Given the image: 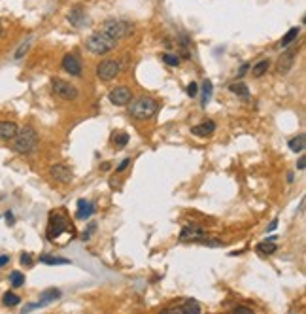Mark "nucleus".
<instances>
[{
	"mask_svg": "<svg viewBox=\"0 0 306 314\" xmlns=\"http://www.w3.org/2000/svg\"><path fill=\"white\" fill-rule=\"evenodd\" d=\"M255 250H257V254H261V256H272V254L278 250V246L274 241H265V243L257 244Z\"/></svg>",
	"mask_w": 306,
	"mask_h": 314,
	"instance_id": "20",
	"label": "nucleus"
},
{
	"mask_svg": "<svg viewBox=\"0 0 306 314\" xmlns=\"http://www.w3.org/2000/svg\"><path fill=\"white\" fill-rule=\"evenodd\" d=\"M214 131H216V123H214V121H204L201 125L191 127V133H193L195 136H210Z\"/></svg>",
	"mask_w": 306,
	"mask_h": 314,
	"instance_id": "18",
	"label": "nucleus"
},
{
	"mask_svg": "<svg viewBox=\"0 0 306 314\" xmlns=\"http://www.w3.org/2000/svg\"><path fill=\"white\" fill-rule=\"evenodd\" d=\"M57 299H61V290H57V288H47V290H44V292L40 293V301L34 303V305H36V309H38V307L51 305V303H55Z\"/></svg>",
	"mask_w": 306,
	"mask_h": 314,
	"instance_id": "15",
	"label": "nucleus"
},
{
	"mask_svg": "<svg viewBox=\"0 0 306 314\" xmlns=\"http://www.w3.org/2000/svg\"><path fill=\"white\" fill-rule=\"evenodd\" d=\"M299 34H301V29H299V27L289 29L284 36H282V40H280V47H287V45H291L293 42H297Z\"/></svg>",
	"mask_w": 306,
	"mask_h": 314,
	"instance_id": "19",
	"label": "nucleus"
},
{
	"mask_svg": "<svg viewBox=\"0 0 306 314\" xmlns=\"http://www.w3.org/2000/svg\"><path fill=\"white\" fill-rule=\"evenodd\" d=\"M95 229H97V224H89L87 231H85V233L82 235V239H83V241H89V237H91V235L95 233Z\"/></svg>",
	"mask_w": 306,
	"mask_h": 314,
	"instance_id": "32",
	"label": "nucleus"
},
{
	"mask_svg": "<svg viewBox=\"0 0 306 314\" xmlns=\"http://www.w3.org/2000/svg\"><path fill=\"white\" fill-rule=\"evenodd\" d=\"M305 167H306V159L305 156H303L299 159V163H297V169H299V171H305Z\"/></svg>",
	"mask_w": 306,
	"mask_h": 314,
	"instance_id": "37",
	"label": "nucleus"
},
{
	"mask_svg": "<svg viewBox=\"0 0 306 314\" xmlns=\"http://www.w3.org/2000/svg\"><path fill=\"white\" fill-rule=\"evenodd\" d=\"M229 91L234 93L236 97H242V99H248L249 97V89L244 84H240V82H236V84H231L229 86Z\"/></svg>",
	"mask_w": 306,
	"mask_h": 314,
	"instance_id": "23",
	"label": "nucleus"
},
{
	"mask_svg": "<svg viewBox=\"0 0 306 314\" xmlns=\"http://www.w3.org/2000/svg\"><path fill=\"white\" fill-rule=\"evenodd\" d=\"M233 311H234V313H248V314H251V309H249V307H240V305H238V307H234Z\"/></svg>",
	"mask_w": 306,
	"mask_h": 314,
	"instance_id": "36",
	"label": "nucleus"
},
{
	"mask_svg": "<svg viewBox=\"0 0 306 314\" xmlns=\"http://www.w3.org/2000/svg\"><path fill=\"white\" fill-rule=\"evenodd\" d=\"M295 55H297V49H295V47L287 49L286 53H282V57L278 59L276 70L280 72V74H287V72L293 68V65H295Z\"/></svg>",
	"mask_w": 306,
	"mask_h": 314,
	"instance_id": "11",
	"label": "nucleus"
},
{
	"mask_svg": "<svg viewBox=\"0 0 306 314\" xmlns=\"http://www.w3.org/2000/svg\"><path fill=\"white\" fill-rule=\"evenodd\" d=\"M185 91H187V95H189V97H197V93H199V86H197L195 82H191Z\"/></svg>",
	"mask_w": 306,
	"mask_h": 314,
	"instance_id": "31",
	"label": "nucleus"
},
{
	"mask_svg": "<svg viewBox=\"0 0 306 314\" xmlns=\"http://www.w3.org/2000/svg\"><path fill=\"white\" fill-rule=\"evenodd\" d=\"M159 102L151 97H138V99L129 104V114L134 119H149L151 115L157 114Z\"/></svg>",
	"mask_w": 306,
	"mask_h": 314,
	"instance_id": "2",
	"label": "nucleus"
},
{
	"mask_svg": "<svg viewBox=\"0 0 306 314\" xmlns=\"http://www.w3.org/2000/svg\"><path fill=\"white\" fill-rule=\"evenodd\" d=\"M68 21H70V25L76 27V29H83L89 23L87 15H85V12H83L82 8H74L72 12L68 14Z\"/></svg>",
	"mask_w": 306,
	"mask_h": 314,
	"instance_id": "16",
	"label": "nucleus"
},
{
	"mask_svg": "<svg viewBox=\"0 0 306 314\" xmlns=\"http://www.w3.org/2000/svg\"><path fill=\"white\" fill-rule=\"evenodd\" d=\"M119 72H121V65H119L117 61H112V59L102 61V63H99V67H97V76H99V80H102V82H112Z\"/></svg>",
	"mask_w": 306,
	"mask_h": 314,
	"instance_id": "7",
	"label": "nucleus"
},
{
	"mask_svg": "<svg viewBox=\"0 0 306 314\" xmlns=\"http://www.w3.org/2000/svg\"><path fill=\"white\" fill-rule=\"evenodd\" d=\"M276 227H278V220H272V222H270V225H268V231H274Z\"/></svg>",
	"mask_w": 306,
	"mask_h": 314,
	"instance_id": "40",
	"label": "nucleus"
},
{
	"mask_svg": "<svg viewBox=\"0 0 306 314\" xmlns=\"http://www.w3.org/2000/svg\"><path fill=\"white\" fill-rule=\"evenodd\" d=\"M61 67H62V70L68 72L70 76H76V78L82 76V61L76 57V55H72V53H66V55L62 57Z\"/></svg>",
	"mask_w": 306,
	"mask_h": 314,
	"instance_id": "10",
	"label": "nucleus"
},
{
	"mask_svg": "<svg viewBox=\"0 0 306 314\" xmlns=\"http://www.w3.org/2000/svg\"><path fill=\"white\" fill-rule=\"evenodd\" d=\"M49 176L59 182V184H68L70 180H72V169L68 167V165H64V163H55L51 169H49Z\"/></svg>",
	"mask_w": 306,
	"mask_h": 314,
	"instance_id": "8",
	"label": "nucleus"
},
{
	"mask_svg": "<svg viewBox=\"0 0 306 314\" xmlns=\"http://www.w3.org/2000/svg\"><path fill=\"white\" fill-rule=\"evenodd\" d=\"M40 263H45V265H68L70 259L55 257V256H40Z\"/></svg>",
	"mask_w": 306,
	"mask_h": 314,
	"instance_id": "26",
	"label": "nucleus"
},
{
	"mask_svg": "<svg viewBox=\"0 0 306 314\" xmlns=\"http://www.w3.org/2000/svg\"><path fill=\"white\" fill-rule=\"evenodd\" d=\"M102 32H106L110 38H114L117 42V40L125 38V36L131 32V25H129L127 21H121V19H108V21L104 23Z\"/></svg>",
	"mask_w": 306,
	"mask_h": 314,
	"instance_id": "4",
	"label": "nucleus"
},
{
	"mask_svg": "<svg viewBox=\"0 0 306 314\" xmlns=\"http://www.w3.org/2000/svg\"><path fill=\"white\" fill-rule=\"evenodd\" d=\"M268 67H270V63H268L266 59H263V61H259V63H255V65L251 67V74H253L255 78H261V76H265V74H266V70H268Z\"/></svg>",
	"mask_w": 306,
	"mask_h": 314,
	"instance_id": "22",
	"label": "nucleus"
},
{
	"mask_svg": "<svg viewBox=\"0 0 306 314\" xmlns=\"http://www.w3.org/2000/svg\"><path fill=\"white\" fill-rule=\"evenodd\" d=\"M8 261H10V256H6V254H2V256H0V267H4V265H6Z\"/></svg>",
	"mask_w": 306,
	"mask_h": 314,
	"instance_id": "38",
	"label": "nucleus"
},
{
	"mask_svg": "<svg viewBox=\"0 0 306 314\" xmlns=\"http://www.w3.org/2000/svg\"><path fill=\"white\" fill-rule=\"evenodd\" d=\"M204 237V229L199 227V225H185V227L182 229V233H180V241H184V243H199L201 239Z\"/></svg>",
	"mask_w": 306,
	"mask_h": 314,
	"instance_id": "12",
	"label": "nucleus"
},
{
	"mask_svg": "<svg viewBox=\"0 0 306 314\" xmlns=\"http://www.w3.org/2000/svg\"><path fill=\"white\" fill-rule=\"evenodd\" d=\"M6 220H8V225H14V214L12 212H6Z\"/></svg>",
	"mask_w": 306,
	"mask_h": 314,
	"instance_id": "39",
	"label": "nucleus"
},
{
	"mask_svg": "<svg viewBox=\"0 0 306 314\" xmlns=\"http://www.w3.org/2000/svg\"><path fill=\"white\" fill-rule=\"evenodd\" d=\"M85 45H87V49L91 53H95V55H104V53L112 51V49L117 45V42L114 38H110L106 32L99 30V32H93V34L89 36Z\"/></svg>",
	"mask_w": 306,
	"mask_h": 314,
	"instance_id": "3",
	"label": "nucleus"
},
{
	"mask_svg": "<svg viewBox=\"0 0 306 314\" xmlns=\"http://www.w3.org/2000/svg\"><path fill=\"white\" fill-rule=\"evenodd\" d=\"M10 284L14 286V288H21V286L25 284V274L19 271H14L10 274Z\"/></svg>",
	"mask_w": 306,
	"mask_h": 314,
	"instance_id": "28",
	"label": "nucleus"
},
{
	"mask_svg": "<svg viewBox=\"0 0 306 314\" xmlns=\"http://www.w3.org/2000/svg\"><path fill=\"white\" fill-rule=\"evenodd\" d=\"M17 131H19V127L14 121H0V138L2 140H12L17 135Z\"/></svg>",
	"mask_w": 306,
	"mask_h": 314,
	"instance_id": "17",
	"label": "nucleus"
},
{
	"mask_svg": "<svg viewBox=\"0 0 306 314\" xmlns=\"http://www.w3.org/2000/svg\"><path fill=\"white\" fill-rule=\"evenodd\" d=\"M129 142V135L127 133H123V131H117L112 135V144L116 146V148H125Z\"/></svg>",
	"mask_w": 306,
	"mask_h": 314,
	"instance_id": "24",
	"label": "nucleus"
},
{
	"mask_svg": "<svg viewBox=\"0 0 306 314\" xmlns=\"http://www.w3.org/2000/svg\"><path fill=\"white\" fill-rule=\"evenodd\" d=\"M248 70H249V65H248V63H244V65H242V67L238 68V72H236V76H238V78H244V76L248 74Z\"/></svg>",
	"mask_w": 306,
	"mask_h": 314,
	"instance_id": "33",
	"label": "nucleus"
},
{
	"mask_svg": "<svg viewBox=\"0 0 306 314\" xmlns=\"http://www.w3.org/2000/svg\"><path fill=\"white\" fill-rule=\"evenodd\" d=\"M129 165H131V159L127 157V159H123V161L119 163V167H117V169H116V172H123V171H125V169H127V167H129Z\"/></svg>",
	"mask_w": 306,
	"mask_h": 314,
	"instance_id": "34",
	"label": "nucleus"
},
{
	"mask_svg": "<svg viewBox=\"0 0 306 314\" xmlns=\"http://www.w3.org/2000/svg\"><path fill=\"white\" fill-rule=\"evenodd\" d=\"M0 34H2V25H0Z\"/></svg>",
	"mask_w": 306,
	"mask_h": 314,
	"instance_id": "42",
	"label": "nucleus"
},
{
	"mask_svg": "<svg viewBox=\"0 0 306 314\" xmlns=\"http://www.w3.org/2000/svg\"><path fill=\"white\" fill-rule=\"evenodd\" d=\"M14 150L17 154L29 156L38 148V133L32 127H23L21 131H17V135L14 136Z\"/></svg>",
	"mask_w": 306,
	"mask_h": 314,
	"instance_id": "1",
	"label": "nucleus"
},
{
	"mask_svg": "<svg viewBox=\"0 0 306 314\" xmlns=\"http://www.w3.org/2000/svg\"><path fill=\"white\" fill-rule=\"evenodd\" d=\"M212 93H214L212 82H210V80H204V84H203V108H206V106H208V102L212 100Z\"/></svg>",
	"mask_w": 306,
	"mask_h": 314,
	"instance_id": "25",
	"label": "nucleus"
},
{
	"mask_svg": "<svg viewBox=\"0 0 306 314\" xmlns=\"http://www.w3.org/2000/svg\"><path fill=\"white\" fill-rule=\"evenodd\" d=\"M102 171H110V163H104V165H102Z\"/></svg>",
	"mask_w": 306,
	"mask_h": 314,
	"instance_id": "41",
	"label": "nucleus"
},
{
	"mask_svg": "<svg viewBox=\"0 0 306 314\" xmlns=\"http://www.w3.org/2000/svg\"><path fill=\"white\" fill-rule=\"evenodd\" d=\"M21 263H23V265H27V267L32 265V257H30V254H27V252H25V254H21Z\"/></svg>",
	"mask_w": 306,
	"mask_h": 314,
	"instance_id": "35",
	"label": "nucleus"
},
{
	"mask_svg": "<svg viewBox=\"0 0 306 314\" xmlns=\"http://www.w3.org/2000/svg\"><path fill=\"white\" fill-rule=\"evenodd\" d=\"M164 313H184V314H199L203 313V307L197 303L195 299H185L184 305L180 307H170V309H164Z\"/></svg>",
	"mask_w": 306,
	"mask_h": 314,
	"instance_id": "13",
	"label": "nucleus"
},
{
	"mask_svg": "<svg viewBox=\"0 0 306 314\" xmlns=\"http://www.w3.org/2000/svg\"><path fill=\"white\" fill-rule=\"evenodd\" d=\"M95 212H97L95 202L85 201V199L78 201V210H76V218H78V220H87L89 216H93Z\"/></svg>",
	"mask_w": 306,
	"mask_h": 314,
	"instance_id": "14",
	"label": "nucleus"
},
{
	"mask_svg": "<svg viewBox=\"0 0 306 314\" xmlns=\"http://www.w3.org/2000/svg\"><path fill=\"white\" fill-rule=\"evenodd\" d=\"M19 295H15L14 292H6L4 295H2V303H4V307H17L19 305Z\"/></svg>",
	"mask_w": 306,
	"mask_h": 314,
	"instance_id": "27",
	"label": "nucleus"
},
{
	"mask_svg": "<svg viewBox=\"0 0 306 314\" xmlns=\"http://www.w3.org/2000/svg\"><path fill=\"white\" fill-rule=\"evenodd\" d=\"M66 231H68V220L64 216L57 214V212L49 216V224H47V239L49 241H55Z\"/></svg>",
	"mask_w": 306,
	"mask_h": 314,
	"instance_id": "5",
	"label": "nucleus"
},
{
	"mask_svg": "<svg viewBox=\"0 0 306 314\" xmlns=\"http://www.w3.org/2000/svg\"><path fill=\"white\" fill-rule=\"evenodd\" d=\"M163 61H164V65H168V67H178V65H180L178 55H172V53H164V55H163Z\"/></svg>",
	"mask_w": 306,
	"mask_h": 314,
	"instance_id": "30",
	"label": "nucleus"
},
{
	"mask_svg": "<svg viewBox=\"0 0 306 314\" xmlns=\"http://www.w3.org/2000/svg\"><path fill=\"white\" fill-rule=\"evenodd\" d=\"M51 89H53V93L57 95L59 99L62 100L78 99V89H76V86H72L70 82L61 80V78H55V80L51 82Z\"/></svg>",
	"mask_w": 306,
	"mask_h": 314,
	"instance_id": "6",
	"label": "nucleus"
},
{
	"mask_svg": "<svg viewBox=\"0 0 306 314\" xmlns=\"http://www.w3.org/2000/svg\"><path fill=\"white\" fill-rule=\"evenodd\" d=\"M30 42H32V38H27L25 42H23L21 45H19V47H17V51H15V55H14V57L17 59V61H19V59L25 57V53L29 51V47H30Z\"/></svg>",
	"mask_w": 306,
	"mask_h": 314,
	"instance_id": "29",
	"label": "nucleus"
},
{
	"mask_svg": "<svg viewBox=\"0 0 306 314\" xmlns=\"http://www.w3.org/2000/svg\"><path fill=\"white\" fill-rule=\"evenodd\" d=\"M108 99H110L112 104H116V106H127L132 99V93L127 86H119V87H116V89H112V91H110Z\"/></svg>",
	"mask_w": 306,
	"mask_h": 314,
	"instance_id": "9",
	"label": "nucleus"
},
{
	"mask_svg": "<svg viewBox=\"0 0 306 314\" xmlns=\"http://www.w3.org/2000/svg\"><path fill=\"white\" fill-rule=\"evenodd\" d=\"M305 148H306V135H305V133L297 135L295 138H291V140H289V150H291V152H295V154H297V152H303Z\"/></svg>",
	"mask_w": 306,
	"mask_h": 314,
	"instance_id": "21",
	"label": "nucleus"
}]
</instances>
